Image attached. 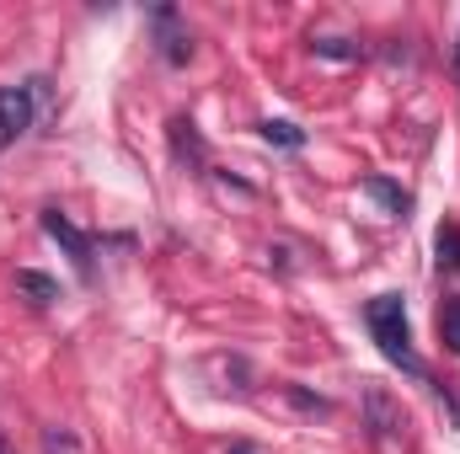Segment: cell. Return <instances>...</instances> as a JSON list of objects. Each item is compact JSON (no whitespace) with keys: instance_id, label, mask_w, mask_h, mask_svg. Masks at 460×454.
Segmentation results:
<instances>
[{"instance_id":"4","label":"cell","mask_w":460,"mask_h":454,"mask_svg":"<svg viewBox=\"0 0 460 454\" xmlns=\"http://www.w3.org/2000/svg\"><path fill=\"white\" fill-rule=\"evenodd\" d=\"M32 123V92L27 86H0V150Z\"/></svg>"},{"instance_id":"10","label":"cell","mask_w":460,"mask_h":454,"mask_svg":"<svg viewBox=\"0 0 460 454\" xmlns=\"http://www.w3.org/2000/svg\"><path fill=\"white\" fill-rule=\"evenodd\" d=\"M262 139H268V144H284V150H300V144H305V128H295L289 118H268V123H262Z\"/></svg>"},{"instance_id":"16","label":"cell","mask_w":460,"mask_h":454,"mask_svg":"<svg viewBox=\"0 0 460 454\" xmlns=\"http://www.w3.org/2000/svg\"><path fill=\"white\" fill-rule=\"evenodd\" d=\"M0 454H5V439H0Z\"/></svg>"},{"instance_id":"13","label":"cell","mask_w":460,"mask_h":454,"mask_svg":"<svg viewBox=\"0 0 460 454\" xmlns=\"http://www.w3.org/2000/svg\"><path fill=\"white\" fill-rule=\"evenodd\" d=\"M43 450L49 454H75V439L65 428H43Z\"/></svg>"},{"instance_id":"8","label":"cell","mask_w":460,"mask_h":454,"mask_svg":"<svg viewBox=\"0 0 460 454\" xmlns=\"http://www.w3.org/2000/svg\"><path fill=\"white\" fill-rule=\"evenodd\" d=\"M16 289H22V294H32V305H54V300H59V284H54L49 273H32V267H22V273H16Z\"/></svg>"},{"instance_id":"15","label":"cell","mask_w":460,"mask_h":454,"mask_svg":"<svg viewBox=\"0 0 460 454\" xmlns=\"http://www.w3.org/2000/svg\"><path fill=\"white\" fill-rule=\"evenodd\" d=\"M456 70H460V43H456Z\"/></svg>"},{"instance_id":"3","label":"cell","mask_w":460,"mask_h":454,"mask_svg":"<svg viewBox=\"0 0 460 454\" xmlns=\"http://www.w3.org/2000/svg\"><path fill=\"white\" fill-rule=\"evenodd\" d=\"M150 27H155V48H161L166 65H188V59H193V38H188V27L177 22L172 5H155V11H150Z\"/></svg>"},{"instance_id":"11","label":"cell","mask_w":460,"mask_h":454,"mask_svg":"<svg viewBox=\"0 0 460 454\" xmlns=\"http://www.w3.org/2000/svg\"><path fill=\"white\" fill-rule=\"evenodd\" d=\"M311 48L322 59H358L364 54V43H353V38H311Z\"/></svg>"},{"instance_id":"7","label":"cell","mask_w":460,"mask_h":454,"mask_svg":"<svg viewBox=\"0 0 460 454\" xmlns=\"http://www.w3.org/2000/svg\"><path fill=\"white\" fill-rule=\"evenodd\" d=\"M364 193H369L385 214H396V220H407V209H412V193H402L391 177H364Z\"/></svg>"},{"instance_id":"2","label":"cell","mask_w":460,"mask_h":454,"mask_svg":"<svg viewBox=\"0 0 460 454\" xmlns=\"http://www.w3.org/2000/svg\"><path fill=\"white\" fill-rule=\"evenodd\" d=\"M364 417H369V428H375V439H402V428H407V412H402V401L385 390V385H364Z\"/></svg>"},{"instance_id":"1","label":"cell","mask_w":460,"mask_h":454,"mask_svg":"<svg viewBox=\"0 0 460 454\" xmlns=\"http://www.w3.org/2000/svg\"><path fill=\"white\" fill-rule=\"evenodd\" d=\"M364 321H369V337L380 342V353H385L396 369L423 374V358H418V347H412V327H407L402 294H375V300L364 305Z\"/></svg>"},{"instance_id":"9","label":"cell","mask_w":460,"mask_h":454,"mask_svg":"<svg viewBox=\"0 0 460 454\" xmlns=\"http://www.w3.org/2000/svg\"><path fill=\"white\" fill-rule=\"evenodd\" d=\"M439 337L460 358V294H445V305H439Z\"/></svg>"},{"instance_id":"6","label":"cell","mask_w":460,"mask_h":454,"mask_svg":"<svg viewBox=\"0 0 460 454\" xmlns=\"http://www.w3.org/2000/svg\"><path fill=\"white\" fill-rule=\"evenodd\" d=\"M172 155H177V166H188V171H199V166L209 161L204 134H199L193 118H172Z\"/></svg>"},{"instance_id":"14","label":"cell","mask_w":460,"mask_h":454,"mask_svg":"<svg viewBox=\"0 0 460 454\" xmlns=\"http://www.w3.org/2000/svg\"><path fill=\"white\" fill-rule=\"evenodd\" d=\"M226 454H257V450H252V444H235V450H226Z\"/></svg>"},{"instance_id":"12","label":"cell","mask_w":460,"mask_h":454,"mask_svg":"<svg viewBox=\"0 0 460 454\" xmlns=\"http://www.w3.org/2000/svg\"><path fill=\"white\" fill-rule=\"evenodd\" d=\"M439 262L460 267V230H456V225H445V230H439Z\"/></svg>"},{"instance_id":"5","label":"cell","mask_w":460,"mask_h":454,"mask_svg":"<svg viewBox=\"0 0 460 454\" xmlns=\"http://www.w3.org/2000/svg\"><path fill=\"white\" fill-rule=\"evenodd\" d=\"M43 230H49V240H59V246L75 257V267H81V273H92V235H86V230H75L59 209H49V214H43Z\"/></svg>"}]
</instances>
